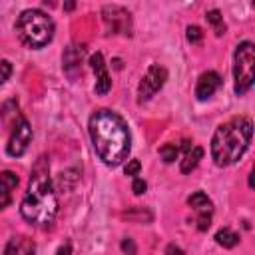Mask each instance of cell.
Instances as JSON below:
<instances>
[{"label": "cell", "mask_w": 255, "mask_h": 255, "mask_svg": "<svg viewBox=\"0 0 255 255\" xmlns=\"http://www.w3.org/2000/svg\"><path fill=\"white\" fill-rule=\"evenodd\" d=\"M201 36H203V34H201V28H199V26H189V28H187V40H189L191 44L199 42Z\"/></svg>", "instance_id": "obj_20"}, {"label": "cell", "mask_w": 255, "mask_h": 255, "mask_svg": "<svg viewBox=\"0 0 255 255\" xmlns=\"http://www.w3.org/2000/svg\"><path fill=\"white\" fill-rule=\"evenodd\" d=\"M10 74H12V64L8 60H2L0 62V86L10 78Z\"/></svg>", "instance_id": "obj_19"}, {"label": "cell", "mask_w": 255, "mask_h": 255, "mask_svg": "<svg viewBox=\"0 0 255 255\" xmlns=\"http://www.w3.org/2000/svg\"><path fill=\"white\" fill-rule=\"evenodd\" d=\"M177 151H179V147H177L175 143H165V145L159 149V155L163 157L165 163H171V161L177 159Z\"/></svg>", "instance_id": "obj_18"}, {"label": "cell", "mask_w": 255, "mask_h": 255, "mask_svg": "<svg viewBox=\"0 0 255 255\" xmlns=\"http://www.w3.org/2000/svg\"><path fill=\"white\" fill-rule=\"evenodd\" d=\"M34 251H36V245L32 243V239H26V237H12L4 249V253H18V255H28Z\"/></svg>", "instance_id": "obj_14"}, {"label": "cell", "mask_w": 255, "mask_h": 255, "mask_svg": "<svg viewBox=\"0 0 255 255\" xmlns=\"http://www.w3.org/2000/svg\"><path fill=\"white\" fill-rule=\"evenodd\" d=\"M90 64H92V70L96 74V94L98 96H106L110 92V88H112V78H110V72H108L104 56L100 52H96L90 58Z\"/></svg>", "instance_id": "obj_10"}, {"label": "cell", "mask_w": 255, "mask_h": 255, "mask_svg": "<svg viewBox=\"0 0 255 255\" xmlns=\"http://www.w3.org/2000/svg\"><path fill=\"white\" fill-rule=\"evenodd\" d=\"M46 2H48V0H46ZM62 8H64L66 12L74 10V0H62Z\"/></svg>", "instance_id": "obj_24"}, {"label": "cell", "mask_w": 255, "mask_h": 255, "mask_svg": "<svg viewBox=\"0 0 255 255\" xmlns=\"http://www.w3.org/2000/svg\"><path fill=\"white\" fill-rule=\"evenodd\" d=\"M102 20H104L108 34H124V36L131 34V14H129V10H126L122 6H116V4L104 6Z\"/></svg>", "instance_id": "obj_8"}, {"label": "cell", "mask_w": 255, "mask_h": 255, "mask_svg": "<svg viewBox=\"0 0 255 255\" xmlns=\"http://www.w3.org/2000/svg\"><path fill=\"white\" fill-rule=\"evenodd\" d=\"M139 169H141V163H139L137 159H129V161H128V165H126V175L135 177V175L139 173Z\"/></svg>", "instance_id": "obj_21"}, {"label": "cell", "mask_w": 255, "mask_h": 255, "mask_svg": "<svg viewBox=\"0 0 255 255\" xmlns=\"http://www.w3.org/2000/svg\"><path fill=\"white\" fill-rule=\"evenodd\" d=\"M215 241L221 245V247H235L237 245V241H239V235L235 233V231H231L229 227H223V229H219L217 233H215Z\"/></svg>", "instance_id": "obj_15"}, {"label": "cell", "mask_w": 255, "mask_h": 255, "mask_svg": "<svg viewBox=\"0 0 255 255\" xmlns=\"http://www.w3.org/2000/svg\"><path fill=\"white\" fill-rule=\"evenodd\" d=\"M221 82H223V80H221V76H219L217 72H203V74L199 76L197 84H195V98H197L199 102L209 100V98L219 90Z\"/></svg>", "instance_id": "obj_12"}, {"label": "cell", "mask_w": 255, "mask_h": 255, "mask_svg": "<svg viewBox=\"0 0 255 255\" xmlns=\"http://www.w3.org/2000/svg\"><path fill=\"white\" fill-rule=\"evenodd\" d=\"M167 80V72L165 68H161L159 64H151L145 72V76L141 78L139 86H137V104H145L149 102L165 84Z\"/></svg>", "instance_id": "obj_6"}, {"label": "cell", "mask_w": 255, "mask_h": 255, "mask_svg": "<svg viewBox=\"0 0 255 255\" xmlns=\"http://www.w3.org/2000/svg\"><path fill=\"white\" fill-rule=\"evenodd\" d=\"M205 18H207L209 26L213 28V32H215L217 36H223V34H225V22H223V16H221L219 10H209V12L205 14Z\"/></svg>", "instance_id": "obj_16"}, {"label": "cell", "mask_w": 255, "mask_h": 255, "mask_svg": "<svg viewBox=\"0 0 255 255\" xmlns=\"http://www.w3.org/2000/svg\"><path fill=\"white\" fill-rule=\"evenodd\" d=\"M88 131H90L94 151L106 165L116 167L129 155L131 135L126 120L120 114L108 108L96 110L90 116Z\"/></svg>", "instance_id": "obj_1"}, {"label": "cell", "mask_w": 255, "mask_h": 255, "mask_svg": "<svg viewBox=\"0 0 255 255\" xmlns=\"http://www.w3.org/2000/svg\"><path fill=\"white\" fill-rule=\"evenodd\" d=\"M10 201H12L10 191H8V189H4V187H0V211H2L4 207H8V205H10Z\"/></svg>", "instance_id": "obj_23"}, {"label": "cell", "mask_w": 255, "mask_h": 255, "mask_svg": "<svg viewBox=\"0 0 255 255\" xmlns=\"http://www.w3.org/2000/svg\"><path fill=\"white\" fill-rule=\"evenodd\" d=\"M16 34H18L22 44H26L28 48L38 50V48H44L46 44L52 42L54 22L46 12H42L38 8H30V10H24L18 16Z\"/></svg>", "instance_id": "obj_4"}, {"label": "cell", "mask_w": 255, "mask_h": 255, "mask_svg": "<svg viewBox=\"0 0 255 255\" xmlns=\"http://www.w3.org/2000/svg\"><path fill=\"white\" fill-rule=\"evenodd\" d=\"M122 247H124L126 251H128V249H129V251H133V245H131L129 241H124V243H122Z\"/></svg>", "instance_id": "obj_26"}, {"label": "cell", "mask_w": 255, "mask_h": 255, "mask_svg": "<svg viewBox=\"0 0 255 255\" xmlns=\"http://www.w3.org/2000/svg\"><path fill=\"white\" fill-rule=\"evenodd\" d=\"M84 56H86V48H84V46L72 44V46L66 48L64 56H62V66H64V72H66L70 78H76L78 74H82Z\"/></svg>", "instance_id": "obj_11"}, {"label": "cell", "mask_w": 255, "mask_h": 255, "mask_svg": "<svg viewBox=\"0 0 255 255\" xmlns=\"http://www.w3.org/2000/svg\"><path fill=\"white\" fill-rule=\"evenodd\" d=\"M131 189H133V193H135V195H141V193L147 189V183H145L141 177H137V175H135V177H133V183H131Z\"/></svg>", "instance_id": "obj_22"}, {"label": "cell", "mask_w": 255, "mask_h": 255, "mask_svg": "<svg viewBox=\"0 0 255 255\" xmlns=\"http://www.w3.org/2000/svg\"><path fill=\"white\" fill-rule=\"evenodd\" d=\"M183 149L185 151H183V159H181V171L189 173L199 165V159L203 157V149L199 145H191L189 141H185Z\"/></svg>", "instance_id": "obj_13"}, {"label": "cell", "mask_w": 255, "mask_h": 255, "mask_svg": "<svg viewBox=\"0 0 255 255\" xmlns=\"http://www.w3.org/2000/svg\"><path fill=\"white\" fill-rule=\"evenodd\" d=\"M20 213L36 227H48L58 213V197L48 175L46 157H40L32 169L28 191L20 203Z\"/></svg>", "instance_id": "obj_2"}, {"label": "cell", "mask_w": 255, "mask_h": 255, "mask_svg": "<svg viewBox=\"0 0 255 255\" xmlns=\"http://www.w3.org/2000/svg\"><path fill=\"white\" fill-rule=\"evenodd\" d=\"M16 185H18V175H16L14 171H10V169L0 171V187H4V189H8V191H12Z\"/></svg>", "instance_id": "obj_17"}, {"label": "cell", "mask_w": 255, "mask_h": 255, "mask_svg": "<svg viewBox=\"0 0 255 255\" xmlns=\"http://www.w3.org/2000/svg\"><path fill=\"white\" fill-rule=\"evenodd\" d=\"M255 78V48L249 40L241 42L233 56V80H235V94L243 96L253 86Z\"/></svg>", "instance_id": "obj_5"}, {"label": "cell", "mask_w": 255, "mask_h": 255, "mask_svg": "<svg viewBox=\"0 0 255 255\" xmlns=\"http://www.w3.org/2000/svg\"><path fill=\"white\" fill-rule=\"evenodd\" d=\"M165 251H167V253H173V251H175V253H183V251H181L179 247H175V245H169V247H167Z\"/></svg>", "instance_id": "obj_25"}, {"label": "cell", "mask_w": 255, "mask_h": 255, "mask_svg": "<svg viewBox=\"0 0 255 255\" xmlns=\"http://www.w3.org/2000/svg\"><path fill=\"white\" fill-rule=\"evenodd\" d=\"M32 141V128L24 116H20L12 126H10V139L6 143V151L12 157H20L26 153L28 145Z\"/></svg>", "instance_id": "obj_7"}, {"label": "cell", "mask_w": 255, "mask_h": 255, "mask_svg": "<svg viewBox=\"0 0 255 255\" xmlns=\"http://www.w3.org/2000/svg\"><path fill=\"white\" fill-rule=\"evenodd\" d=\"M251 133H253V124L245 116H237L221 124L211 137V157L215 165L227 167L235 163L247 151L251 143Z\"/></svg>", "instance_id": "obj_3"}, {"label": "cell", "mask_w": 255, "mask_h": 255, "mask_svg": "<svg viewBox=\"0 0 255 255\" xmlns=\"http://www.w3.org/2000/svg\"><path fill=\"white\" fill-rule=\"evenodd\" d=\"M187 205L193 207L195 213H197V217H195L197 229H199V231L209 229V225H211V213H213V203H211V199H209L203 191H195V193H191V195L187 197Z\"/></svg>", "instance_id": "obj_9"}]
</instances>
